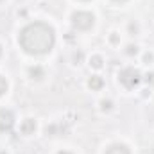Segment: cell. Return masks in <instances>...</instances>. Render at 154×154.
Listing matches in <instances>:
<instances>
[{
    "label": "cell",
    "instance_id": "cell-1",
    "mask_svg": "<svg viewBox=\"0 0 154 154\" xmlns=\"http://www.w3.org/2000/svg\"><path fill=\"white\" fill-rule=\"evenodd\" d=\"M54 41H56L54 29L43 22L29 23L20 32V45L27 54H36V56L47 54L52 50Z\"/></svg>",
    "mask_w": 154,
    "mask_h": 154
},
{
    "label": "cell",
    "instance_id": "cell-2",
    "mask_svg": "<svg viewBox=\"0 0 154 154\" xmlns=\"http://www.w3.org/2000/svg\"><path fill=\"white\" fill-rule=\"evenodd\" d=\"M118 79H120V82H122L125 88H129V90L134 88V86H138L140 81H142L140 72L134 70V68H124V70L118 74Z\"/></svg>",
    "mask_w": 154,
    "mask_h": 154
},
{
    "label": "cell",
    "instance_id": "cell-3",
    "mask_svg": "<svg viewBox=\"0 0 154 154\" xmlns=\"http://www.w3.org/2000/svg\"><path fill=\"white\" fill-rule=\"evenodd\" d=\"M72 23H74L75 29L88 31V29L93 25V14H91V13H86V11L74 13V16H72Z\"/></svg>",
    "mask_w": 154,
    "mask_h": 154
},
{
    "label": "cell",
    "instance_id": "cell-4",
    "mask_svg": "<svg viewBox=\"0 0 154 154\" xmlns=\"http://www.w3.org/2000/svg\"><path fill=\"white\" fill-rule=\"evenodd\" d=\"M14 124V116L7 109H0V131H9Z\"/></svg>",
    "mask_w": 154,
    "mask_h": 154
},
{
    "label": "cell",
    "instance_id": "cell-5",
    "mask_svg": "<svg viewBox=\"0 0 154 154\" xmlns=\"http://www.w3.org/2000/svg\"><path fill=\"white\" fill-rule=\"evenodd\" d=\"M20 129H22V133H23V134H32V133L36 131V122L29 118V120H25V122L22 124V127H20Z\"/></svg>",
    "mask_w": 154,
    "mask_h": 154
},
{
    "label": "cell",
    "instance_id": "cell-6",
    "mask_svg": "<svg viewBox=\"0 0 154 154\" xmlns=\"http://www.w3.org/2000/svg\"><path fill=\"white\" fill-rule=\"evenodd\" d=\"M106 154H131V152H129V149H127L125 145L116 143V145H111V147L106 151Z\"/></svg>",
    "mask_w": 154,
    "mask_h": 154
},
{
    "label": "cell",
    "instance_id": "cell-7",
    "mask_svg": "<svg viewBox=\"0 0 154 154\" xmlns=\"http://www.w3.org/2000/svg\"><path fill=\"white\" fill-rule=\"evenodd\" d=\"M102 84H104V81H102L99 75L90 77V81H88V86H90L91 90H100V88H102Z\"/></svg>",
    "mask_w": 154,
    "mask_h": 154
},
{
    "label": "cell",
    "instance_id": "cell-8",
    "mask_svg": "<svg viewBox=\"0 0 154 154\" xmlns=\"http://www.w3.org/2000/svg\"><path fill=\"white\" fill-rule=\"evenodd\" d=\"M93 68H100L102 66V57H99V56H95V57H91V63H90Z\"/></svg>",
    "mask_w": 154,
    "mask_h": 154
},
{
    "label": "cell",
    "instance_id": "cell-9",
    "mask_svg": "<svg viewBox=\"0 0 154 154\" xmlns=\"http://www.w3.org/2000/svg\"><path fill=\"white\" fill-rule=\"evenodd\" d=\"M5 91H7V81H5L4 77L0 75V97H2Z\"/></svg>",
    "mask_w": 154,
    "mask_h": 154
},
{
    "label": "cell",
    "instance_id": "cell-10",
    "mask_svg": "<svg viewBox=\"0 0 154 154\" xmlns=\"http://www.w3.org/2000/svg\"><path fill=\"white\" fill-rule=\"evenodd\" d=\"M31 75H38V79L43 75V72H41V68H31Z\"/></svg>",
    "mask_w": 154,
    "mask_h": 154
},
{
    "label": "cell",
    "instance_id": "cell-11",
    "mask_svg": "<svg viewBox=\"0 0 154 154\" xmlns=\"http://www.w3.org/2000/svg\"><path fill=\"white\" fill-rule=\"evenodd\" d=\"M136 50H138V48H136V47H133V45H129V47H127V54H136Z\"/></svg>",
    "mask_w": 154,
    "mask_h": 154
},
{
    "label": "cell",
    "instance_id": "cell-12",
    "mask_svg": "<svg viewBox=\"0 0 154 154\" xmlns=\"http://www.w3.org/2000/svg\"><path fill=\"white\" fill-rule=\"evenodd\" d=\"M111 108V102L109 100H102V109H109Z\"/></svg>",
    "mask_w": 154,
    "mask_h": 154
},
{
    "label": "cell",
    "instance_id": "cell-13",
    "mask_svg": "<svg viewBox=\"0 0 154 154\" xmlns=\"http://www.w3.org/2000/svg\"><path fill=\"white\" fill-rule=\"evenodd\" d=\"M57 154H72V152H65V151H63V152H57Z\"/></svg>",
    "mask_w": 154,
    "mask_h": 154
},
{
    "label": "cell",
    "instance_id": "cell-14",
    "mask_svg": "<svg viewBox=\"0 0 154 154\" xmlns=\"http://www.w3.org/2000/svg\"><path fill=\"white\" fill-rule=\"evenodd\" d=\"M0 154H5V152H4V151H0Z\"/></svg>",
    "mask_w": 154,
    "mask_h": 154
},
{
    "label": "cell",
    "instance_id": "cell-15",
    "mask_svg": "<svg viewBox=\"0 0 154 154\" xmlns=\"http://www.w3.org/2000/svg\"><path fill=\"white\" fill-rule=\"evenodd\" d=\"M0 56H2V48H0Z\"/></svg>",
    "mask_w": 154,
    "mask_h": 154
},
{
    "label": "cell",
    "instance_id": "cell-16",
    "mask_svg": "<svg viewBox=\"0 0 154 154\" xmlns=\"http://www.w3.org/2000/svg\"><path fill=\"white\" fill-rule=\"evenodd\" d=\"M81 2H86V0H81Z\"/></svg>",
    "mask_w": 154,
    "mask_h": 154
}]
</instances>
